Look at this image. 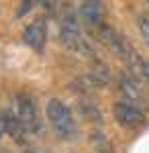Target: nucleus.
<instances>
[{
  "label": "nucleus",
  "instance_id": "10",
  "mask_svg": "<svg viewBox=\"0 0 149 153\" xmlns=\"http://www.w3.org/2000/svg\"><path fill=\"white\" fill-rule=\"evenodd\" d=\"M90 139H92V145H94V149H96L98 153H112V147H110L108 139L104 137L100 131H92Z\"/></svg>",
  "mask_w": 149,
  "mask_h": 153
},
{
  "label": "nucleus",
  "instance_id": "13",
  "mask_svg": "<svg viewBox=\"0 0 149 153\" xmlns=\"http://www.w3.org/2000/svg\"><path fill=\"white\" fill-rule=\"evenodd\" d=\"M141 78L149 86V59H141Z\"/></svg>",
  "mask_w": 149,
  "mask_h": 153
},
{
  "label": "nucleus",
  "instance_id": "11",
  "mask_svg": "<svg viewBox=\"0 0 149 153\" xmlns=\"http://www.w3.org/2000/svg\"><path fill=\"white\" fill-rule=\"evenodd\" d=\"M139 33L149 45V14H141L139 16Z\"/></svg>",
  "mask_w": 149,
  "mask_h": 153
},
{
  "label": "nucleus",
  "instance_id": "4",
  "mask_svg": "<svg viewBox=\"0 0 149 153\" xmlns=\"http://www.w3.org/2000/svg\"><path fill=\"white\" fill-rule=\"evenodd\" d=\"M112 117H115V120L121 127H141L145 123L143 110L137 108L133 102H115Z\"/></svg>",
  "mask_w": 149,
  "mask_h": 153
},
{
  "label": "nucleus",
  "instance_id": "3",
  "mask_svg": "<svg viewBox=\"0 0 149 153\" xmlns=\"http://www.w3.org/2000/svg\"><path fill=\"white\" fill-rule=\"evenodd\" d=\"M47 41V19L45 16H37L33 23H29L23 31V43L27 47L35 51H43Z\"/></svg>",
  "mask_w": 149,
  "mask_h": 153
},
{
  "label": "nucleus",
  "instance_id": "8",
  "mask_svg": "<svg viewBox=\"0 0 149 153\" xmlns=\"http://www.w3.org/2000/svg\"><path fill=\"white\" fill-rule=\"evenodd\" d=\"M4 114H6V135H10L14 143L23 145L25 139H27V133H29V131L25 129V125L21 123V118L16 117V112H14L12 108L4 110Z\"/></svg>",
  "mask_w": 149,
  "mask_h": 153
},
{
  "label": "nucleus",
  "instance_id": "2",
  "mask_svg": "<svg viewBox=\"0 0 149 153\" xmlns=\"http://www.w3.org/2000/svg\"><path fill=\"white\" fill-rule=\"evenodd\" d=\"M12 110L16 112V117L21 118V123L29 133L37 135L41 131V120H39V112H37V104H35L33 96H29L27 92L16 94L12 100Z\"/></svg>",
  "mask_w": 149,
  "mask_h": 153
},
{
  "label": "nucleus",
  "instance_id": "1",
  "mask_svg": "<svg viewBox=\"0 0 149 153\" xmlns=\"http://www.w3.org/2000/svg\"><path fill=\"white\" fill-rule=\"evenodd\" d=\"M47 118H49V125L53 133L57 135L59 139L69 141L76 137V123H74V114L69 110V106L66 102H61L59 98H51L47 102Z\"/></svg>",
  "mask_w": 149,
  "mask_h": 153
},
{
  "label": "nucleus",
  "instance_id": "7",
  "mask_svg": "<svg viewBox=\"0 0 149 153\" xmlns=\"http://www.w3.org/2000/svg\"><path fill=\"white\" fill-rule=\"evenodd\" d=\"M118 92L127 98V102H137L143 98V92H141V86H139L137 78L131 76V74H123L118 76Z\"/></svg>",
  "mask_w": 149,
  "mask_h": 153
},
{
  "label": "nucleus",
  "instance_id": "5",
  "mask_svg": "<svg viewBox=\"0 0 149 153\" xmlns=\"http://www.w3.org/2000/svg\"><path fill=\"white\" fill-rule=\"evenodd\" d=\"M59 41L63 47L72 49L78 55H86V57H94V49L90 43L82 37L80 31H72V29H59Z\"/></svg>",
  "mask_w": 149,
  "mask_h": 153
},
{
  "label": "nucleus",
  "instance_id": "14",
  "mask_svg": "<svg viewBox=\"0 0 149 153\" xmlns=\"http://www.w3.org/2000/svg\"><path fill=\"white\" fill-rule=\"evenodd\" d=\"M39 4H41V8L47 12H53L55 10V4H57V0H39Z\"/></svg>",
  "mask_w": 149,
  "mask_h": 153
},
{
  "label": "nucleus",
  "instance_id": "12",
  "mask_svg": "<svg viewBox=\"0 0 149 153\" xmlns=\"http://www.w3.org/2000/svg\"><path fill=\"white\" fill-rule=\"evenodd\" d=\"M31 6H33V0H23V2H21V8H19V12H16V16H19V19L25 16L27 12L31 10Z\"/></svg>",
  "mask_w": 149,
  "mask_h": 153
},
{
  "label": "nucleus",
  "instance_id": "16",
  "mask_svg": "<svg viewBox=\"0 0 149 153\" xmlns=\"http://www.w3.org/2000/svg\"><path fill=\"white\" fill-rule=\"evenodd\" d=\"M145 4H147V10H149V0H145Z\"/></svg>",
  "mask_w": 149,
  "mask_h": 153
},
{
  "label": "nucleus",
  "instance_id": "6",
  "mask_svg": "<svg viewBox=\"0 0 149 153\" xmlns=\"http://www.w3.org/2000/svg\"><path fill=\"white\" fill-rule=\"evenodd\" d=\"M80 16L86 27L98 29L104 19V6L102 0H82L80 4Z\"/></svg>",
  "mask_w": 149,
  "mask_h": 153
},
{
  "label": "nucleus",
  "instance_id": "9",
  "mask_svg": "<svg viewBox=\"0 0 149 153\" xmlns=\"http://www.w3.org/2000/svg\"><path fill=\"white\" fill-rule=\"evenodd\" d=\"M90 78L94 80V84L106 86V84L110 82V71H108V68L104 65L102 61H94L92 63V70H90Z\"/></svg>",
  "mask_w": 149,
  "mask_h": 153
},
{
  "label": "nucleus",
  "instance_id": "15",
  "mask_svg": "<svg viewBox=\"0 0 149 153\" xmlns=\"http://www.w3.org/2000/svg\"><path fill=\"white\" fill-rule=\"evenodd\" d=\"M6 135V114H4V110L0 112V137H4Z\"/></svg>",
  "mask_w": 149,
  "mask_h": 153
}]
</instances>
